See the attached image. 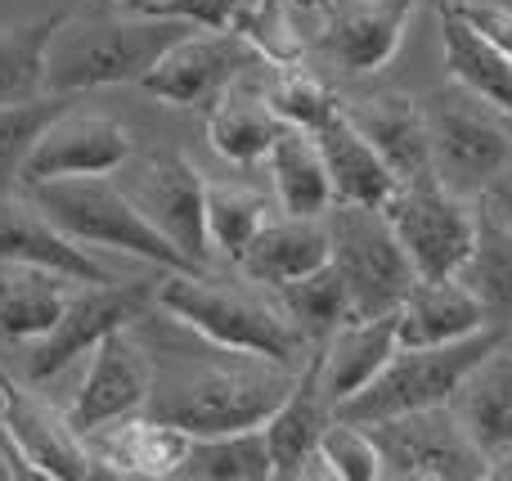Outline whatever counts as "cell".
Returning a JSON list of instances; mask_svg holds the SVG:
<instances>
[{
  "mask_svg": "<svg viewBox=\"0 0 512 481\" xmlns=\"http://www.w3.org/2000/svg\"><path fill=\"white\" fill-rule=\"evenodd\" d=\"M194 23L162 9H95V14H59L45 50V90L81 95L95 86H140L149 68L189 32Z\"/></svg>",
  "mask_w": 512,
  "mask_h": 481,
  "instance_id": "1",
  "label": "cell"
},
{
  "mask_svg": "<svg viewBox=\"0 0 512 481\" xmlns=\"http://www.w3.org/2000/svg\"><path fill=\"white\" fill-rule=\"evenodd\" d=\"M158 306L180 324L207 338L212 347L234 356H261L274 365L301 369L310 338L283 315L279 302L225 288L207 279L203 270H162L158 275Z\"/></svg>",
  "mask_w": 512,
  "mask_h": 481,
  "instance_id": "2",
  "label": "cell"
},
{
  "mask_svg": "<svg viewBox=\"0 0 512 481\" xmlns=\"http://www.w3.org/2000/svg\"><path fill=\"white\" fill-rule=\"evenodd\" d=\"M45 216L59 225L68 239L81 248H104L122 252V257L149 261L158 270H203L140 212L122 185L108 176H72V180H45V185H27Z\"/></svg>",
  "mask_w": 512,
  "mask_h": 481,
  "instance_id": "3",
  "label": "cell"
},
{
  "mask_svg": "<svg viewBox=\"0 0 512 481\" xmlns=\"http://www.w3.org/2000/svg\"><path fill=\"white\" fill-rule=\"evenodd\" d=\"M292 369L274 360L248 356L243 365H212L198 374L171 383L158 401H149L153 414L180 423L189 437H216V432L265 428L274 410L283 405L292 387Z\"/></svg>",
  "mask_w": 512,
  "mask_h": 481,
  "instance_id": "4",
  "label": "cell"
},
{
  "mask_svg": "<svg viewBox=\"0 0 512 481\" xmlns=\"http://www.w3.org/2000/svg\"><path fill=\"white\" fill-rule=\"evenodd\" d=\"M508 338L512 329L486 324L481 333H468L459 342H441V347H396V356L382 365V374L337 414L355 423H382V419H396V414L450 405L454 387L468 378V369L477 360H486L495 347H504Z\"/></svg>",
  "mask_w": 512,
  "mask_h": 481,
  "instance_id": "5",
  "label": "cell"
},
{
  "mask_svg": "<svg viewBox=\"0 0 512 481\" xmlns=\"http://www.w3.org/2000/svg\"><path fill=\"white\" fill-rule=\"evenodd\" d=\"M328 234H333V266L346 284L351 320L400 311L405 293L418 284V270L409 261L405 243L391 230L387 212L382 207L333 203Z\"/></svg>",
  "mask_w": 512,
  "mask_h": 481,
  "instance_id": "6",
  "label": "cell"
},
{
  "mask_svg": "<svg viewBox=\"0 0 512 481\" xmlns=\"http://www.w3.org/2000/svg\"><path fill=\"white\" fill-rule=\"evenodd\" d=\"M382 212H387L396 239L405 243L418 279L459 275L481 230L477 203L459 189H450L436 171L400 180V189L391 194V203Z\"/></svg>",
  "mask_w": 512,
  "mask_h": 481,
  "instance_id": "7",
  "label": "cell"
},
{
  "mask_svg": "<svg viewBox=\"0 0 512 481\" xmlns=\"http://www.w3.org/2000/svg\"><path fill=\"white\" fill-rule=\"evenodd\" d=\"M432 135V171L450 189L477 198V189L512 162V126L499 108L463 90L459 81L423 99Z\"/></svg>",
  "mask_w": 512,
  "mask_h": 481,
  "instance_id": "8",
  "label": "cell"
},
{
  "mask_svg": "<svg viewBox=\"0 0 512 481\" xmlns=\"http://www.w3.org/2000/svg\"><path fill=\"white\" fill-rule=\"evenodd\" d=\"M162 275V270H158ZM149 306H158V279H113V284H77L63 306V315L54 320V329L45 338H36L27 347V378L45 383L59 369H68L72 360H81L86 351H95L108 333L131 329L135 320L149 315Z\"/></svg>",
  "mask_w": 512,
  "mask_h": 481,
  "instance_id": "9",
  "label": "cell"
},
{
  "mask_svg": "<svg viewBox=\"0 0 512 481\" xmlns=\"http://www.w3.org/2000/svg\"><path fill=\"white\" fill-rule=\"evenodd\" d=\"M382 446V468L400 481H481L490 477V459L472 446L450 405L396 414L369 423Z\"/></svg>",
  "mask_w": 512,
  "mask_h": 481,
  "instance_id": "10",
  "label": "cell"
},
{
  "mask_svg": "<svg viewBox=\"0 0 512 481\" xmlns=\"http://www.w3.org/2000/svg\"><path fill=\"white\" fill-rule=\"evenodd\" d=\"M0 459L14 464V473L23 477H50V481L104 477L86 437L72 428L68 414L36 401L14 378L5 387V410H0Z\"/></svg>",
  "mask_w": 512,
  "mask_h": 481,
  "instance_id": "11",
  "label": "cell"
},
{
  "mask_svg": "<svg viewBox=\"0 0 512 481\" xmlns=\"http://www.w3.org/2000/svg\"><path fill=\"white\" fill-rule=\"evenodd\" d=\"M135 158V135L126 122L108 113H86V108H63L41 140L32 144L18 185H45V180H72V176H113Z\"/></svg>",
  "mask_w": 512,
  "mask_h": 481,
  "instance_id": "12",
  "label": "cell"
},
{
  "mask_svg": "<svg viewBox=\"0 0 512 481\" xmlns=\"http://www.w3.org/2000/svg\"><path fill=\"white\" fill-rule=\"evenodd\" d=\"M256 54L234 27H189L167 54L140 81L153 99L176 108H207L221 99L234 81H243V68H252Z\"/></svg>",
  "mask_w": 512,
  "mask_h": 481,
  "instance_id": "13",
  "label": "cell"
},
{
  "mask_svg": "<svg viewBox=\"0 0 512 481\" xmlns=\"http://www.w3.org/2000/svg\"><path fill=\"white\" fill-rule=\"evenodd\" d=\"M153 387H158L153 356L135 342L131 329H117L90 351V369L68 405V419L86 437V432L108 428V423L126 419V414L149 410Z\"/></svg>",
  "mask_w": 512,
  "mask_h": 481,
  "instance_id": "14",
  "label": "cell"
},
{
  "mask_svg": "<svg viewBox=\"0 0 512 481\" xmlns=\"http://www.w3.org/2000/svg\"><path fill=\"white\" fill-rule=\"evenodd\" d=\"M126 194L194 266H203L207 252H212V243H207V176L185 153L144 158L140 171H135V185Z\"/></svg>",
  "mask_w": 512,
  "mask_h": 481,
  "instance_id": "15",
  "label": "cell"
},
{
  "mask_svg": "<svg viewBox=\"0 0 512 481\" xmlns=\"http://www.w3.org/2000/svg\"><path fill=\"white\" fill-rule=\"evenodd\" d=\"M409 18H414V0H328V9L319 14L315 50L337 68L369 77L396 59Z\"/></svg>",
  "mask_w": 512,
  "mask_h": 481,
  "instance_id": "16",
  "label": "cell"
},
{
  "mask_svg": "<svg viewBox=\"0 0 512 481\" xmlns=\"http://www.w3.org/2000/svg\"><path fill=\"white\" fill-rule=\"evenodd\" d=\"M86 446L95 455L99 473L113 477H180L194 437L180 423L162 419V414H126V419L108 423V428L86 432Z\"/></svg>",
  "mask_w": 512,
  "mask_h": 481,
  "instance_id": "17",
  "label": "cell"
},
{
  "mask_svg": "<svg viewBox=\"0 0 512 481\" xmlns=\"http://www.w3.org/2000/svg\"><path fill=\"white\" fill-rule=\"evenodd\" d=\"M0 261H27V266L59 270V275L77 279V284H113L117 279L113 270L90 257V248L68 239L36 207V198L27 189H23V198L0 189Z\"/></svg>",
  "mask_w": 512,
  "mask_h": 481,
  "instance_id": "18",
  "label": "cell"
},
{
  "mask_svg": "<svg viewBox=\"0 0 512 481\" xmlns=\"http://www.w3.org/2000/svg\"><path fill=\"white\" fill-rule=\"evenodd\" d=\"M396 347V311L369 315V320H346L319 342V378H324V396L333 405V414L382 374V365L396 356Z\"/></svg>",
  "mask_w": 512,
  "mask_h": 481,
  "instance_id": "19",
  "label": "cell"
},
{
  "mask_svg": "<svg viewBox=\"0 0 512 481\" xmlns=\"http://www.w3.org/2000/svg\"><path fill=\"white\" fill-rule=\"evenodd\" d=\"M450 410L472 446L495 464L512 450V338L468 369L450 396Z\"/></svg>",
  "mask_w": 512,
  "mask_h": 481,
  "instance_id": "20",
  "label": "cell"
},
{
  "mask_svg": "<svg viewBox=\"0 0 512 481\" xmlns=\"http://www.w3.org/2000/svg\"><path fill=\"white\" fill-rule=\"evenodd\" d=\"M490 324L481 297L463 284L459 275L441 279H418L405 293L396 311V338L400 347H441V342H459L468 333H481Z\"/></svg>",
  "mask_w": 512,
  "mask_h": 481,
  "instance_id": "21",
  "label": "cell"
},
{
  "mask_svg": "<svg viewBox=\"0 0 512 481\" xmlns=\"http://www.w3.org/2000/svg\"><path fill=\"white\" fill-rule=\"evenodd\" d=\"M328 261H333L328 216H274L239 257V270L248 284L283 288L292 279L310 275V270L328 266Z\"/></svg>",
  "mask_w": 512,
  "mask_h": 481,
  "instance_id": "22",
  "label": "cell"
},
{
  "mask_svg": "<svg viewBox=\"0 0 512 481\" xmlns=\"http://www.w3.org/2000/svg\"><path fill=\"white\" fill-rule=\"evenodd\" d=\"M333 423V405L324 396V378H319V351L310 347V360L297 369L283 405L265 419V441L274 455V477H301L310 455L319 450V437Z\"/></svg>",
  "mask_w": 512,
  "mask_h": 481,
  "instance_id": "23",
  "label": "cell"
},
{
  "mask_svg": "<svg viewBox=\"0 0 512 481\" xmlns=\"http://www.w3.org/2000/svg\"><path fill=\"white\" fill-rule=\"evenodd\" d=\"M319 153H324L328 180H333L337 203L355 207H387L391 194L400 189V176L391 171V162L378 153V144L360 131L346 113H337L324 131H315Z\"/></svg>",
  "mask_w": 512,
  "mask_h": 481,
  "instance_id": "24",
  "label": "cell"
},
{
  "mask_svg": "<svg viewBox=\"0 0 512 481\" xmlns=\"http://www.w3.org/2000/svg\"><path fill=\"white\" fill-rule=\"evenodd\" d=\"M342 113L378 144L400 180L432 171V135H427V108L409 95H369L342 104Z\"/></svg>",
  "mask_w": 512,
  "mask_h": 481,
  "instance_id": "25",
  "label": "cell"
},
{
  "mask_svg": "<svg viewBox=\"0 0 512 481\" xmlns=\"http://www.w3.org/2000/svg\"><path fill=\"white\" fill-rule=\"evenodd\" d=\"M77 279L27 261H0V342L32 347L54 329Z\"/></svg>",
  "mask_w": 512,
  "mask_h": 481,
  "instance_id": "26",
  "label": "cell"
},
{
  "mask_svg": "<svg viewBox=\"0 0 512 481\" xmlns=\"http://www.w3.org/2000/svg\"><path fill=\"white\" fill-rule=\"evenodd\" d=\"M265 171H270L274 203H279L283 216H328L333 212L337 194H333V180H328L319 140L310 131L283 126L279 140L265 153Z\"/></svg>",
  "mask_w": 512,
  "mask_h": 481,
  "instance_id": "27",
  "label": "cell"
},
{
  "mask_svg": "<svg viewBox=\"0 0 512 481\" xmlns=\"http://www.w3.org/2000/svg\"><path fill=\"white\" fill-rule=\"evenodd\" d=\"M441 50H445L450 81H459L463 90H472L490 108L512 117V59L495 41H486L459 9L445 5V0H441Z\"/></svg>",
  "mask_w": 512,
  "mask_h": 481,
  "instance_id": "28",
  "label": "cell"
},
{
  "mask_svg": "<svg viewBox=\"0 0 512 481\" xmlns=\"http://www.w3.org/2000/svg\"><path fill=\"white\" fill-rule=\"evenodd\" d=\"M207 144L221 153L234 167H252V162H265L270 144L279 140L283 122L274 117L265 90H252L243 81H234L221 99L207 104Z\"/></svg>",
  "mask_w": 512,
  "mask_h": 481,
  "instance_id": "29",
  "label": "cell"
},
{
  "mask_svg": "<svg viewBox=\"0 0 512 481\" xmlns=\"http://www.w3.org/2000/svg\"><path fill=\"white\" fill-rule=\"evenodd\" d=\"M274 198L256 194L234 180H207V243L221 257L239 266V257L252 248V239L274 221Z\"/></svg>",
  "mask_w": 512,
  "mask_h": 481,
  "instance_id": "30",
  "label": "cell"
},
{
  "mask_svg": "<svg viewBox=\"0 0 512 481\" xmlns=\"http://www.w3.org/2000/svg\"><path fill=\"white\" fill-rule=\"evenodd\" d=\"M180 477H189V481H270L274 455H270V441H265V428L194 437V450H189Z\"/></svg>",
  "mask_w": 512,
  "mask_h": 481,
  "instance_id": "31",
  "label": "cell"
},
{
  "mask_svg": "<svg viewBox=\"0 0 512 481\" xmlns=\"http://www.w3.org/2000/svg\"><path fill=\"white\" fill-rule=\"evenodd\" d=\"M59 14L0 27V108L45 95V50Z\"/></svg>",
  "mask_w": 512,
  "mask_h": 481,
  "instance_id": "32",
  "label": "cell"
},
{
  "mask_svg": "<svg viewBox=\"0 0 512 481\" xmlns=\"http://www.w3.org/2000/svg\"><path fill=\"white\" fill-rule=\"evenodd\" d=\"M274 302H279L283 315H288V320L306 333L310 347H319V342H324L337 324L351 320L346 284H342V275H337L333 261H328V266H319V270H310V275H301V279H292V284L274 288Z\"/></svg>",
  "mask_w": 512,
  "mask_h": 481,
  "instance_id": "33",
  "label": "cell"
},
{
  "mask_svg": "<svg viewBox=\"0 0 512 481\" xmlns=\"http://www.w3.org/2000/svg\"><path fill=\"white\" fill-rule=\"evenodd\" d=\"M459 279L481 297L490 324L512 329V230L481 221L477 243H472L468 261H463Z\"/></svg>",
  "mask_w": 512,
  "mask_h": 481,
  "instance_id": "34",
  "label": "cell"
},
{
  "mask_svg": "<svg viewBox=\"0 0 512 481\" xmlns=\"http://www.w3.org/2000/svg\"><path fill=\"white\" fill-rule=\"evenodd\" d=\"M301 477H333V481H378L387 477L382 468V446L369 423H355L333 414V423L319 437V450L310 455Z\"/></svg>",
  "mask_w": 512,
  "mask_h": 481,
  "instance_id": "35",
  "label": "cell"
},
{
  "mask_svg": "<svg viewBox=\"0 0 512 481\" xmlns=\"http://www.w3.org/2000/svg\"><path fill=\"white\" fill-rule=\"evenodd\" d=\"M301 9L288 5V0H256L248 14L234 23V32L252 45V54L270 68H288V63H301L310 50V36L301 32Z\"/></svg>",
  "mask_w": 512,
  "mask_h": 481,
  "instance_id": "36",
  "label": "cell"
},
{
  "mask_svg": "<svg viewBox=\"0 0 512 481\" xmlns=\"http://www.w3.org/2000/svg\"><path fill=\"white\" fill-rule=\"evenodd\" d=\"M265 99H270L274 117H279L283 126H297V131H310V135L324 131V126L342 113V104L333 99V90H328L315 72L301 68V63H288V68L274 72Z\"/></svg>",
  "mask_w": 512,
  "mask_h": 481,
  "instance_id": "37",
  "label": "cell"
},
{
  "mask_svg": "<svg viewBox=\"0 0 512 481\" xmlns=\"http://www.w3.org/2000/svg\"><path fill=\"white\" fill-rule=\"evenodd\" d=\"M77 104V95H45L23 99V104H5L0 108V180H18L32 144L41 140V131L63 113V108Z\"/></svg>",
  "mask_w": 512,
  "mask_h": 481,
  "instance_id": "38",
  "label": "cell"
},
{
  "mask_svg": "<svg viewBox=\"0 0 512 481\" xmlns=\"http://www.w3.org/2000/svg\"><path fill=\"white\" fill-rule=\"evenodd\" d=\"M256 5V0H158L153 9H162V14L171 18H185V23L194 27H234L243 14Z\"/></svg>",
  "mask_w": 512,
  "mask_h": 481,
  "instance_id": "39",
  "label": "cell"
},
{
  "mask_svg": "<svg viewBox=\"0 0 512 481\" xmlns=\"http://www.w3.org/2000/svg\"><path fill=\"white\" fill-rule=\"evenodd\" d=\"M472 27H477L486 41H495L499 50L512 59V9L504 0H472V5H454Z\"/></svg>",
  "mask_w": 512,
  "mask_h": 481,
  "instance_id": "40",
  "label": "cell"
},
{
  "mask_svg": "<svg viewBox=\"0 0 512 481\" xmlns=\"http://www.w3.org/2000/svg\"><path fill=\"white\" fill-rule=\"evenodd\" d=\"M472 203H477L481 221L512 230V162H504V167H499L495 176L477 189V198H472Z\"/></svg>",
  "mask_w": 512,
  "mask_h": 481,
  "instance_id": "41",
  "label": "cell"
},
{
  "mask_svg": "<svg viewBox=\"0 0 512 481\" xmlns=\"http://www.w3.org/2000/svg\"><path fill=\"white\" fill-rule=\"evenodd\" d=\"M288 5H297L306 18H319V14L328 9V0H288Z\"/></svg>",
  "mask_w": 512,
  "mask_h": 481,
  "instance_id": "42",
  "label": "cell"
},
{
  "mask_svg": "<svg viewBox=\"0 0 512 481\" xmlns=\"http://www.w3.org/2000/svg\"><path fill=\"white\" fill-rule=\"evenodd\" d=\"M490 477H499V481H512V450L504 459H495V464H490Z\"/></svg>",
  "mask_w": 512,
  "mask_h": 481,
  "instance_id": "43",
  "label": "cell"
},
{
  "mask_svg": "<svg viewBox=\"0 0 512 481\" xmlns=\"http://www.w3.org/2000/svg\"><path fill=\"white\" fill-rule=\"evenodd\" d=\"M108 5H122V9H153L158 0H108Z\"/></svg>",
  "mask_w": 512,
  "mask_h": 481,
  "instance_id": "44",
  "label": "cell"
},
{
  "mask_svg": "<svg viewBox=\"0 0 512 481\" xmlns=\"http://www.w3.org/2000/svg\"><path fill=\"white\" fill-rule=\"evenodd\" d=\"M5 387H9V378L0 374V410H5Z\"/></svg>",
  "mask_w": 512,
  "mask_h": 481,
  "instance_id": "45",
  "label": "cell"
},
{
  "mask_svg": "<svg viewBox=\"0 0 512 481\" xmlns=\"http://www.w3.org/2000/svg\"><path fill=\"white\" fill-rule=\"evenodd\" d=\"M445 5H472V0H445Z\"/></svg>",
  "mask_w": 512,
  "mask_h": 481,
  "instance_id": "46",
  "label": "cell"
},
{
  "mask_svg": "<svg viewBox=\"0 0 512 481\" xmlns=\"http://www.w3.org/2000/svg\"><path fill=\"white\" fill-rule=\"evenodd\" d=\"M508 126H512V117H508Z\"/></svg>",
  "mask_w": 512,
  "mask_h": 481,
  "instance_id": "47",
  "label": "cell"
}]
</instances>
